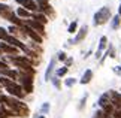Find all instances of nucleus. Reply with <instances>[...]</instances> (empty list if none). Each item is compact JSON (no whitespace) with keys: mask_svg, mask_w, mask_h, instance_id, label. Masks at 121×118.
Returning a JSON list of instances; mask_svg holds the SVG:
<instances>
[{"mask_svg":"<svg viewBox=\"0 0 121 118\" xmlns=\"http://www.w3.org/2000/svg\"><path fill=\"white\" fill-rule=\"evenodd\" d=\"M112 12H111V9L108 6H103V8H100L99 11H97L94 13V17H93V24H94L96 27L97 26H103L106 24L108 21L112 20Z\"/></svg>","mask_w":121,"mask_h":118,"instance_id":"nucleus-1","label":"nucleus"},{"mask_svg":"<svg viewBox=\"0 0 121 118\" xmlns=\"http://www.w3.org/2000/svg\"><path fill=\"white\" fill-rule=\"evenodd\" d=\"M18 75H20V79H18V84L22 87V90H24L26 94H31L33 93V78L31 75H26V73H21L18 72Z\"/></svg>","mask_w":121,"mask_h":118,"instance_id":"nucleus-2","label":"nucleus"},{"mask_svg":"<svg viewBox=\"0 0 121 118\" xmlns=\"http://www.w3.org/2000/svg\"><path fill=\"white\" fill-rule=\"evenodd\" d=\"M6 91H8V96L15 97V99H20V100H22V99L26 97L24 90H22V87H21L18 82H13L11 87H8V88H6Z\"/></svg>","mask_w":121,"mask_h":118,"instance_id":"nucleus-3","label":"nucleus"},{"mask_svg":"<svg viewBox=\"0 0 121 118\" xmlns=\"http://www.w3.org/2000/svg\"><path fill=\"white\" fill-rule=\"evenodd\" d=\"M22 30H24L26 36L29 37L31 42H35V44H39V45L42 44V42H43V37H42L39 33H36L35 30H31L29 26H26V24H24V26H22Z\"/></svg>","mask_w":121,"mask_h":118,"instance_id":"nucleus-4","label":"nucleus"},{"mask_svg":"<svg viewBox=\"0 0 121 118\" xmlns=\"http://www.w3.org/2000/svg\"><path fill=\"white\" fill-rule=\"evenodd\" d=\"M24 24L26 26H29L31 30H35L36 33H39V35L42 36V37H45L46 36V33H45V26L43 24H40V22H38V21H35V20H26L24 21Z\"/></svg>","mask_w":121,"mask_h":118,"instance_id":"nucleus-5","label":"nucleus"},{"mask_svg":"<svg viewBox=\"0 0 121 118\" xmlns=\"http://www.w3.org/2000/svg\"><path fill=\"white\" fill-rule=\"evenodd\" d=\"M0 51H2L3 54L9 55V57H17V55H20V49L18 48L6 44V42H2V40H0Z\"/></svg>","mask_w":121,"mask_h":118,"instance_id":"nucleus-6","label":"nucleus"},{"mask_svg":"<svg viewBox=\"0 0 121 118\" xmlns=\"http://www.w3.org/2000/svg\"><path fill=\"white\" fill-rule=\"evenodd\" d=\"M15 2L20 4L21 8H24L27 9L29 12L31 13H36V12H39V8H38V4H36L35 0H15Z\"/></svg>","mask_w":121,"mask_h":118,"instance_id":"nucleus-7","label":"nucleus"},{"mask_svg":"<svg viewBox=\"0 0 121 118\" xmlns=\"http://www.w3.org/2000/svg\"><path fill=\"white\" fill-rule=\"evenodd\" d=\"M13 12L12 11V8L9 6V4H6V3H3V2H0V17L3 18V20H6V21H11V18H12V15H13Z\"/></svg>","mask_w":121,"mask_h":118,"instance_id":"nucleus-8","label":"nucleus"},{"mask_svg":"<svg viewBox=\"0 0 121 118\" xmlns=\"http://www.w3.org/2000/svg\"><path fill=\"white\" fill-rule=\"evenodd\" d=\"M87 35H88V26H82L81 29L78 30L76 36H75V39H73V40H69V44H73V45L79 44V42H82V40L87 37Z\"/></svg>","mask_w":121,"mask_h":118,"instance_id":"nucleus-9","label":"nucleus"},{"mask_svg":"<svg viewBox=\"0 0 121 118\" xmlns=\"http://www.w3.org/2000/svg\"><path fill=\"white\" fill-rule=\"evenodd\" d=\"M8 33L11 36H13V37H17V39H27V36H26V33H24V30H22V27H17V26H11L8 29Z\"/></svg>","mask_w":121,"mask_h":118,"instance_id":"nucleus-10","label":"nucleus"},{"mask_svg":"<svg viewBox=\"0 0 121 118\" xmlns=\"http://www.w3.org/2000/svg\"><path fill=\"white\" fill-rule=\"evenodd\" d=\"M109 97H111V103L114 105L115 109H121V93L115 91V90H109Z\"/></svg>","mask_w":121,"mask_h":118,"instance_id":"nucleus-11","label":"nucleus"},{"mask_svg":"<svg viewBox=\"0 0 121 118\" xmlns=\"http://www.w3.org/2000/svg\"><path fill=\"white\" fill-rule=\"evenodd\" d=\"M0 76H6L9 79H12V81L18 82V79H20V75H18V70L17 69H4V70H0Z\"/></svg>","mask_w":121,"mask_h":118,"instance_id":"nucleus-12","label":"nucleus"},{"mask_svg":"<svg viewBox=\"0 0 121 118\" xmlns=\"http://www.w3.org/2000/svg\"><path fill=\"white\" fill-rule=\"evenodd\" d=\"M15 13H17V17L18 18H21L22 21H26V20H30L31 17H33V13L31 12H29L27 9H24V8H17V11H15Z\"/></svg>","mask_w":121,"mask_h":118,"instance_id":"nucleus-13","label":"nucleus"},{"mask_svg":"<svg viewBox=\"0 0 121 118\" xmlns=\"http://www.w3.org/2000/svg\"><path fill=\"white\" fill-rule=\"evenodd\" d=\"M93 76H94L93 70H91V69H87L85 72L82 73V76H81V79H79V84H82V85H87V84H90L91 79H93Z\"/></svg>","mask_w":121,"mask_h":118,"instance_id":"nucleus-14","label":"nucleus"},{"mask_svg":"<svg viewBox=\"0 0 121 118\" xmlns=\"http://www.w3.org/2000/svg\"><path fill=\"white\" fill-rule=\"evenodd\" d=\"M109 103H111V97H109V93H108V91L103 93V94L99 97V100H97V105H99L100 109H103V108H105L106 105H109Z\"/></svg>","mask_w":121,"mask_h":118,"instance_id":"nucleus-15","label":"nucleus"},{"mask_svg":"<svg viewBox=\"0 0 121 118\" xmlns=\"http://www.w3.org/2000/svg\"><path fill=\"white\" fill-rule=\"evenodd\" d=\"M31 20H35V21H38V22H40V24H48V17L46 15H43L42 12H36V13H33V17H31Z\"/></svg>","mask_w":121,"mask_h":118,"instance_id":"nucleus-16","label":"nucleus"},{"mask_svg":"<svg viewBox=\"0 0 121 118\" xmlns=\"http://www.w3.org/2000/svg\"><path fill=\"white\" fill-rule=\"evenodd\" d=\"M54 66H55V58H51L48 67H46V70H45V81H49L51 79V75H52V72H54Z\"/></svg>","mask_w":121,"mask_h":118,"instance_id":"nucleus-17","label":"nucleus"},{"mask_svg":"<svg viewBox=\"0 0 121 118\" xmlns=\"http://www.w3.org/2000/svg\"><path fill=\"white\" fill-rule=\"evenodd\" d=\"M108 37L106 36H102L100 40H99V46H97V51H100V52H103V51L108 49Z\"/></svg>","mask_w":121,"mask_h":118,"instance_id":"nucleus-18","label":"nucleus"},{"mask_svg":"<svg viewBox=\"0 0 121 118\" xmlns=\"http://www.w3.org/2000/svg\"><path fill=\"white\" fill-rule=\"evenodd\" d=\"M121 27V17L120 15H114L111 20V29L112 30H118Z\"/></svg>","mask_w":121,"mask_h":118,"instance_id":"nucleus-19","label":"nucleus"},{"mask_svg":"<svg viewBox=\"0 0 121 118\" xmlns=\"http://www.w3.org/2000/svg\"><path fill=\"white\" fill-rule=\"evenodd\" d=\"M13 82H15V81H12V79H9V78H6V76H0V85L4 87V88L11 87Z\"/></svg>","mask_w":121,"mask_h":118,"instance_id":"nucleus-20","label":"nucleus"},{"mask_svg":"<svg viewBox=\"0 0 121 118\" xmlns=\"http://www.w3.org/2000/svg\"><path fill=\"white\" fill-rule=\"evenodd\" d=\"M67 33L69 35H75V33H78V21H72L70 24H69Z\"/></svg>","mask_w":121,"mask_h":118,"instance_id":"nucleus-21","label":"nucleus"},{"mask_svg":"<svg viewBox=\"0 0 121 118\" xmlns=\"http://www.w3.org/2000/svg\"><path fill=\"white\" fill-rule=\"evenodd\" d=\"M67 72H69V67L63 66V67H60V69L55 70V76H57V78H63V76H66V75H67Z\"/></svg>","mask_w":121,"mask_h":118,"instance_id":"nucleus-22","label":"nucleus"},{"mask_svg":"<svg viewBox=\"0 0 121 118\" xmlns=\"http://www.w3.org/2000/svg\"><path fill=\"white\" fill-rule=\"evenodd\" d=\"M51 82H52V85H54L55 88H57V90H61V79L57 78L55 75H54L52 78H51Z\"/></svg>","mask_w":121,"mask_h":118,"instance_id":"nucleus-23","label":"nucleus"},{"mask_svg":"<svg viewBox=\"0 0 121 118\" xmlns=\"http://www.w3.org/2000/svg\"><path fill=\"white\" fill-rule=\"evenodd\" d=\"M93 118H111V117L106 114L103 109H97V111L94 112V117H93Z\"/></svg>","mask_w":121,"mask_h":118,"instance_id":"nucleus-24","label":"nucleus"},{"mask_svg":"<svg viewBox=\"0 0 121 118\" xmlns=\"http://www.w3.org/2000/svg\"><path fill=\"white\" fill-rule=\"evenodd\" d=\"M76 82H78V79H76V78H67V79H64V85L69 87V88L73 87Z\"/></svg>","mask_w":121,"mask_h":118,"instance_id":"nucleus-25","label":"nucleus"},{"mask_svg":"<svg viewBox=\"0 0 121 118\" xmlns=\"http://www.w3.org/2000/svg\"><path fill=\"white\" fill-rule=\"evenodd\" d=\"M36 4H38V8H39V12H40V9H43L45 6H48L49 4V0H35Z\"/></svg>","mask_w":121,"mask_h":118,"instance_id":"nucleus-26","label":"nucleus"},{"mask_svg":"<svg viewBox=\"0 0 121 118\" xmlns=\"http://www.w3.org/2000/svg\"><path fill=\"white\" fill-rule=\"evenodd\" d=\"M9 36V33H8V30L6 29H4V27H0V40H4V39H6V37Z\"/></svg>","mask_w":121,"mask_h":118,"instance_id":"nucleus-27","label":"nucleus"},{"mask_svg":"<svg viewBox=\"0 0 121 118\" xmlns=\"http://www.w3.org/2000/svg\"><path fill=\"white\" fill-rule=\"evenodd\" d=\"M57 60H58V61H63V63H64V61L67 60V54L64 52V51H60V52L57 54Z\"/></svg>","mask_w":121,"mask_h":118,"instance_id":"nucleus-28","label":"nucleus"},{"mask_svg":"<svg viewBox=\"0 0 121 118\" xmlns=\"http://www.w3.org/2000/svg\"><path fill=\"white\" fill-rule=\"evenodd\" d=\"M49 103L48 102H46V103H43V105H42V108H40V112H42V114L40 115H45V114H48V112H49Z\"/></svg>","mask_w":121,"mask_h":118,"instance_id":"nucleus-29","label":"nucleus"},{"mask_svg":"<svg viewBox=\"0 0 121 118\" xmlns=\"http://www.w3.org/2000/svg\"><path fill=\"white\" fill-rule=\"evenodd\" d=\"M87 99H88V94H85L82 99H81V102H79V106H78V109L79 111H82L84 108H85V103H87Z\"/></svg>","mask_w":121,"mask_h":118,"instance_id":"nucleus-30","label":"nucleus"},{"mask_svg":"<svg viewBox=\"0 0 121 118\" xmlns=\"http://www.w3.org/2000/svg\"><path fill=\"white\" fill-rule=\"evenodd\" d=\"M0 118H9V115H8V112L4 111V108L0 105Z\"/></svg>","mask_w":121,"mask_h":118,"instance_id":"nucleus-31","label":"nucleus"},{"mask_svg":"<svg viewBox=\"0 0 121 118\" xmlns=\"http://www.w3.org/2000/svg\"><path fill=\"white\" fill-rule=\"evenodd\" d=\"M4 69H9V64L4 63V61L0 58V70H4Z\"/></svg>","mask_w":121,"mask_h":118,"instance_id":"nucleus-32","label":"nucleus"},{"mask_svg":"<svg viewBox=\"0 0 121 118\" xmlns=\"http://www.w3.org/2000/svg\"><path fill=\"white\" fill-rule=\"evenodd\" d=\"M72 64H73V58L72 57H67V60L64 61V66H66V67H70Z\"/></svg>","mask_w":121,"mask_h":118,"instance_id":"nucleus-33","label":"nucleus"},{"mask_svg":"<svg viewBox=\"0 0 121 118\" xmlns=\"http://www.w3.org/2000/svg\"><path fill=\"white\" fill-rule=\"evenodd\" d=\"M112 70H114V72L118 75V76H121V66H114Z\"/></svg>","mask_w":121,"mask_h":118,"instance_id":"nucleus-34","label":"nucleus"},{"mask_svg":"<svg viewBox=\"0 0 121 118\" xmlns=\"http://www.w3.org/2000/svg\"><path fill=\"white\" fill-rule=\"evenodd\" d=\"M91 54H93V51H88V52H87L85 55H84V58H87V57H90V55H91Z\"/></svg>","mask_w":121,"mask_h":118,"instance_id":"nucleus-35","label":"nucleus"},{"mask_svg":"<svg viewBox=\"0 0 121 118\" xmlns=\"http://www.w3.org/2000/svg\"><path fill=\"white\" fill-rule=\"evenodd\" d=\"M118 15L121 17V3H120V8H118Z\"/></svg>","mask_w":121,"mask_h":118,"instance_id":"nucleus-36","label":"nucleus"},{"mask_svg":"<svg viewBox=\"0 0 121 118\" xmlns=\"http://www.w3.org/2000/svg\"><path fill=\"white\" fill-rule=\"evenodd\" d=\"M38 118H46V117H45V115H39Z\"/></svg>","mask_w":121,"mask_h":118,"instance_id":"nucleus-37","label":"nucleus"},{"mask_svg":"<svg viewBox=\"0 0 121 118\" xmlns=\"http://www.w3.org/2000/svg\"><path fill=\"white\" fill-rule=\"evenodd\" d=\"M3 57V52H2V51H0V58H2Z\"/></svg>","mask_w":121,"mask_h":118,"instance_id":"nucleus-38","label":"nucleus"},{"mask_svg":"<svg viewBox=\"0 0 121 118\" xmlns=\"http://www.w3.org/2000/svg\"><path fill=\"white\" fill-rule=\"evenodd\" d=\"M0 96H2V85H0Z\"/></svg>","mask_w":121,"mask_h":118,"instance_id":"nucleus-39","label":"nucleus"}]
</instances>
